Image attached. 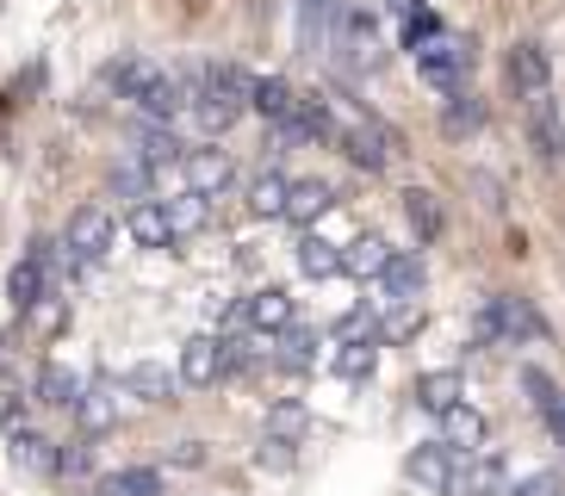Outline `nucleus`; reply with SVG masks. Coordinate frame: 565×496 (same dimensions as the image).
<instances>
[{"instance_id": "f257e3e1", "label": "nucleus", "mask_w": 565, "mask_h": 496, "mask_svg": "<svg viewBox=\"0 0 565 496\" xmlns=\"http://www.w3.org/2000/svg\"><path fill=\"white\" fill-rule=\"evenodd\" d=\"M249 94H255V82L236 63H205L200 82H193V106H186V112L200 118L205 137H224L236 118L249 112Z\"/></svg>"}, {"instance_id": "f03ea898", "label": "nucleus", "mask_w": 565, "mask_h": 496, "mask_svg": "<svg viewBox=\"0 0 565 496\" xmlns=\"http://www.w3.org/2000/svg\"><path fill=\"white\" fill-rule=\"evenodd\" d=\"M479 342H547V316L529 298H484L479 311Z\"/></svg>"}, {"instance_id": "7ed1b4c3", "label": "nucleus", "mask_w": 565, "mask_h": 496, "mask_svg": "<svg viewBox=\"0 0 565 496\" xmlns=\"http://www.w3.org/2000/svg\"><path fill=\"white\" fill-rule=\"evenodd\" d=\"M416 68H423L429 87H460L466 68H472V44H460L454 32H435V37L416 44Z\"/></svg>"}, {"instance_id": "20e7f679", "label": "nucleus", "mask_w": 565, "mask_h": 496, "mask_svg": "<svg viewBox=\"0 0 565 496\" xmlns=\"http://www.w3.org/2000/svg\"><path fill=\"white\" fill-rule=\"evenodd\" d=\"M460 465H466V453H454L448 441H423L411 460H404V478H411L416 490H429V496H448L454 478H460Z\"/></svg>"}, {"instance_id": "39448f33", "label": "nucleus", "mask_w": 565, "mask_h": 496, "mask_svg": "<svg viewBox=\"0 0 565 496\" xmlns=\"http://www.w3.org/2000/svg\"><path fill=\"white\" fill-rule=\"evenodd\" d=\"M503 75H510V87H515L522 99L547 94V87H553V56H547V44H534V37H522V44L510 50V63H503Z\"/></svg>"}, {"instance_id": "423d86ee", "label": "nucleus", "mask_w": 565, "mask_h": 496, "mask_svg": "<svg viewBox=\"0 0 565 496\" xmlns=\"http://www.w3.org/2000/svg\"><path fill=\"white\" fill-rule=\"evenodd\" d=\"M335 143H342V155H349V162L373 168V174L392 162V137H385L373 118H349V125H335Z\"/></svg>"}, {"instance_id": "0eeeda50", "label": "nucleus", "mask_w": 565, "mask_h": 496, "mask_svg": "<svg viewBox=\"0 0 565 496\" xmlns=\"http://www.w3.org/2000/svg\"><path fill=\"white\" fill-rule=\"evenodd\" d=\"M113 217L100 205H82V212H68V230H63V248H75L82 261H100L106 248H113Z\"/></svg>"}, {"instance_id": "6e6552de", "label": "nucleus", "mask_w": 565, "mask_h": 496, "mask_svg": "<svg viewBox=\"0 0 565 496\" xmlns=\"http://www.w3.org/2000/svg\"><path fill=\"white\" fill-rule=\"evenodd\" d=\"M231 373V342H217V335H193L181 347V379L186 385H217Z\"/></svg>"}, {"instance_id": "1a4fd4ad", "label": "nucleus", "mask_w": 565, "mask_h": 496, "mask_svg": "<svg viewBox=\"0 0 565 496\" xmlns=\"http://www.w3.org/2000/svg\"><path fill=\"white\" fill-rule=\"evenodd\" d=\"M125 230H131L137 248H174V217H168V198H137L131 217H125Z\"/></svg>"}, {"instance_id": "9d476101", "label": "nucleus", "mask_w": 565, "mask_h": 496, "mask_svg": "<svg viewBox=\"0 0 565 496\" xmlns=\"http://www.w3.org/2000/svg\"><path fill=\"white\" fill-rule=\"evenodd\" d=\"M454 496H510V465L498 453H466L460 478H454Z\"/></svg>"}, {"instance_id": "9b49d317", "label": "nucleus", "mask_w": 565, "mask_h": 496, "mask_svg": "<svg viewBox=\"0 0 565 496\" xmlns=\"http://www.w3.org/2000/svg\"><path fill=\"white\" fill-rule=\"evenodd\" d=\"M156 82H162V68H156L150 56H113V63L100 68V87H113L118 99H143Z\"/></svg>"}, {"instance_id": "f8f14e48", "label": "nucleus", "mask_w": 565, "mask_h": 496, "mask_svg": "<svg viewBox=\"0 0 565 496\" xmlns=\"http://www.w3.org/2000/svg\"><path fill=\"white\" fill-rule=\"evenodd\" d=\"M181 174H186V186H193V193H224V186L236 181V162L224 155V149H186Z\"/></svg>"}, {"instance_id": "ddd939ff", "label": "nucleus", "mask_w": 565, "mask_h": 496, "mask_svg": "<svg viewBox=\"0 0 565 496\" xmlns=\"http://www.w3.org/2000/svg\"><path fill=\"white\" fill-rule=\"evenodd\" d=\"M243 330H262V335H280L292 330V298L280 285H262V292L243 298Z\"/></svg>"}, {"instance_id": "4468645a", "label": "nucleus", "mask_w": 565, "mask_h": 496, "mask_svg": "<svg viewBox=\"0 0 565 496\" xmlns=\"http://www.w3.org/2000/svg\"><path fill=\"white\" fill-rule=\"evenodd\" d=\"M529 137H534V149H541V162H559L565 155V118H559V106H553V94L529 99Z\"/></svg>"}, {"instance_id": "2eb2a0df", "label": "nucleus", "mask_w": 565, "mask_h": 496, "mask_svg": "<svg viewBox=\"0 0 565 496\" xmlns=\"http://www.w3.org/2000/svg\"><path fill=\"white\" fill-rule=\"evenodd\" d=\"M335 50H342V56H349L354 68H373L380 63V56H373V19L366 13H342V25H335Z\"/></svg>"}, {"instance_id": "dca6fc26", "label": "nucleus", "mask_w": 565, "mask_h": 496, "mask_svg": "<svg viewBox=\"0 0 565 496\" xmlns=\"http://www.w3.org/2000/svg\"><path fill=\"white\" fill-rule=\"evenodd\" d=\"M416 403H423V410L429 416H448L454 403H466V379L460 373H423V379H416Z\"/></svg>"}, {"instance_id": "f3484780", "label": "nucleus", "mask_w": 565, "mask_h": 496, "mask_svg": "<svg viewBox=\"0 0 565 496\" xmlns=\"http://www.w3.org/2000/svg\"><path fill=\"white\" fill-rule=\"evenodd\" d=\"M385 261H392V242H385V236H354V242L342 248V273H354V280H380Z\"/></svg>"}, {"instance_id": "a211bd4d", "label": "nucleus", "mask_w": 565, "mask_h": 496, "mask_svg": "<svg viewBox=\"0 0 565 496\" xmlns=\"http://www.w3.org/2000/svg\"><path fill=\"white\" fill-rule=\"evenodd\" d=\"M7 453H13V465H25V472H56V446L44 441V434L19 429V422H7Z\"/></svg>"}, {"instance_id": "6ab92c4d", "label": "nucleus", "mask_w": 565, "mask_h": 496, "mask_svg": "<svg viewBox=\"0 0 565 496\" xmlns=\"http://www.w3.org/2000/svg\"><path fill=\"white\" fill-rule=\"evenodd\" d=\"M441 441H448L454 453H479L484 446V416L472 410V403H454V410L441 416Z\"/></svg>"}, {"instance_id": "aec40b11", "label": "nucleus", "mask_w": 565, "mask_h": 496, "mask_svg": "<svg viewBox=\"0 0 565 496\" xmlns=\"http://www.w3.org/2000/svg\"><path fill=\"white\" fill-rule=\"evenodd\" d=\"M330 205H335L330 181H292V193H286V217H292V224H317Z\"/></svg>"}, {"instance_id": "412c9836", "label": "nucleus", "mask_w": 565, "mask_h": 496, "mask_svg": "<svg viewBox=\"0 0 565 496\" xmlns=\"http://www.w3.org/2000/svg\"><path fill=\"white\" fill-rule=\"evenodd\" d=\"M335 379H349V385H361V379H373V366H380V335H361V342H342L335 347Z\"/></svg>"}, {"instance_id": "4be33fe9", "label": "nucleus", "mask_w": 565, "mask_h": 496, "mask_svg": "<svg viewBox=\"0 0 565 496\" xmlns=\"http://www.w3.org/2000/svg\"><path fill=\"white\" fill-rule=\"evenodd\" d=\"M7 298H13V311H25V304H38L44 298V255H25V261H13V273H7Z\"/></svg>"}, {"instance_id": "5701e85b", "label": "nucleus", "mask_w": 565, "mask_h": 496, "mask_svg": "<svg viewBox=\"0 0 565 496\" xmlns=\"http://www.w3.org/2000/svg\"><path fill=\"white\" fill-rule=\"evenodd\" d=\"M32 391H38V403H51V410H75V403H82V379H75L68 366H44Z\"/></svg>"}, {"instance_id": "b1692460", "label": "nucleus", "mask_w": 565, "mask_h": 496, "mask_svg": "<svg viewBox=\"0 0 565 496\" xmlns=\"http://www.w3.org/2000/svg\"><path fill=\"white\" fill-rule=\"evenodd\" d=\"M274 366H286V373H311L317 366V335L311 330H280L274 335Z\"/></svg>"}, {"instance_id": "393cba45", "label": "nucleus", "mask_w": 565, "mask_h": 496, "mask_svg": "<svg viewBox=\"0 0 565 496\" xmlns=\"http://www.w3.org/2000/svg\"><path fill=\"white\" fill-rule=\"evenodd\" d=\"M380 285H385V298H392V304H398V298H416V292H423V261L392 248V261H385Z\"/></svg>"}, {"instance_id": "a878e982", "label": "nucleus", "mask_w": 565, "mask_h": 496, "mask_svg": "<svg viewBox=\"0 0 565 496\" xmlns=\"http://www.w3.org/2000/svg\"><path fill=\"white\" fill-rule=\"evenodd\" d=\"M168 217H174V236H200L212 224V193H193L186 186L181 198H168Z\"/></svg>"}, {"instance_id": "bb28decb", "label": "nucleus", "mask_w": 565, "mask_h": 496, "mask_svg": "<svg viewBox=\"0 0 565 496\" xmlns=\"http://www.w3.org/2000/svg\"><path fill=\"white\" fill-rule=\"evenodd\" d=\"M100 496H162V472L156 465H125V472L100 478Z\"/></svg>"}, {"instance_id": "cd10ccee", "label": "nucleus", "mask_w": 565, "mask_h": 496, "mask_svg": "<svg viewBox=\"0 0 565 496\" xmlns=\"http://www.w3.org/2000/svg\"><path fill=\"white\" fill-rule=\"evenodd\" d=\"M299 273L305 280H335V273H342V248L323 242V236H305L299 242Z\"/></svg>"}, {"instance_id": "c85d7f7f", "label": "nucleus", "mask_w": 565, "mask_h": 496, "mask_svg": "<svg viewBox=\"0 0 565 496\" xmlns=\"http://www.w3.org/2000/svg\"><path fill=\"white\" fill-rule=\"evenodd\" d=\"M286 193H292L286 174H255L249 181V212L255 217H286Z\"/></svg>"}, {"instance_id": "c756f323", "label": "nucleus", "mask_w": 565, "mask_h": 496, "mask_svg": "<svg viewBox=\"0 0 565 496\" xmlns=\"http://www.w3.org/2000/svg\"><path fill=\"white\" fill-rule=\"evenodd\" d=\"M19 316H25V330H32V335H56V330H68V298L63 292H44L38 304H25Z\"/></svg>"}, {"instance_id": "7c9ffc66", "label": "nucleus", "mask_w": 565, "mask_h": 496, "mask_svg": "<svg viewBox=\"0 0 565 496\" xmlns=\"http://www.w3.org/2000/svg\"><path fill=\"white\" fill-rule=\"evenodd\" d=\"M267 434H280V441H292V446H299L305 434H311V410H305L299 397H286V403H274V410H267Z\"/></svg>"}, {"instance_id": "2f4dec72", "label": "nucleus", "mask_w": 565, "mask_h": 496, "mask_svg": "<svg viewBox=\"0 0 565 496\" xmlns=\"http://www.w3.org/2000/svg\"><path fill=\"white\" fill-rule=\"evenodd\" d=\"M404 217H411V230L423 236V242L441 236V205H435V193H404Z\"/></svg>"}, {"instance_id": "473e14b6", "label": "nucleus", "mask_w": 565, "mask_h": 496, "mask_svg": "<svg viewBox=\"0 0 565 496\" xmlns=\"http://www.w3.org/2000/svg\"><path fill=\"white\" fill-rule=\"evenodd\" d=\"M125 391L143 397V403H168V373L156 360H143V366H131V373H125Z\"/></svg>"}, {"instance_id": "72a5a7b5", "label": "nucleus", "mask_w": 565, "mask_h": 496, "mask_svg": "<svg viewBox=\"0 0 565 496\" xmlns=\"http://www.w3.org/2000/svg\"><path fill=\"white\" fill-rule=\"evenodd\" d=\"M75 416H82L87 429L100 434V429H113V416H118V403H113V385H94V391H82V403H75Z\"/></svg>"}, {"instance_id": "f704fd0d", "label": "nucleus", "mask_w": 565, "mask_h": 496, "mask_svg": "<svg viewBox=\"0 0 565 496\" xmlns=\"http://www.w3.org/2000/svg\"><path fill=\"white\" fill-rule=\"evenodd\" d=\"M416 330H423V311H416V298H398V304L385 311V323H380L385 342H411Z\"/></svg>"}, {"instance_id": "c9c22d12", "label": "nucleus", "mask_w": 565, "mask_h": 496, "mask_svg": "<svg viewBox=\"0 0 565 496\" xmlns=\"http://www.w3.org/2000/svg\"><path fill=\"white\" fill-rule=\"evenodd\" d=\"M441 125H448L454 137H460V131H479V125H484V106H479L472 94H454V106H448V118H441Z\"/></svg>"}, {"instance_id": "e433bc0d", "label": "nucleus", "mask_w": 565, "mask_h": 496, "mask_svg": "<svg viewBox=\"0 0 565 496\" xmlns=\"http://www.w3.org/2000/svg\"><path fill=\"white\" fill-rule=\"evenodd\" d=\"M510 496H565V478H559V472H529Z\"/></svg>"}, {"instance_id": "4c0bfd02", "label": "nucleus", "mask_w": 565, "mask_h": 496, "mask_svg": "<svg viewBox=\"0 0 565 496\" xmlns=\"http://www.w3.org/2000/svg\"><path fill=\"white\" fill-rule=\"evenodd\" d=\"M335 335H342V342H361V335H380V323H373V316H366V311H349V316H342V330H335Z\"/></svg>"}, {"instance_id": "58836bf2", "label": "nucleus", "mask_w": 565, "mask_h": 496, "mask_svg": "<svg viewBox=\"0 0 565 496\" xmlns=\"http://www.w3.org/2000/svg\"><path fill=\"white\" fill-rule=\"evenodd\" d=\"M541 416H547V429H553V441L565 446V391L553 397V403H547V410H541Z\"/></svg>"}, {"instance_id": "ea45409f", "label": "nucleus", "mask_w": 565, "mask_h": 496, "mask_svg": "<svg viewBox=\"0 0 565 496\" xmlns=\"http://www.w3.org/2000/svg\"><path fill=\"white\" fill-rule=\"evenodd\" d=\"M113 186H118V193H143L150 181H143V168H118V174H113Z\"/></svg>"}, {"instance_id": "a19ab883", "label": "nucleus", "mask_w": 565, "mask_h": 496, "mask_svg": "<svg viewBox=\"0 0 565 496\" xmlns=\"http://www.w3.org/2000/svg\"><path fill=\"white\" fill-rule=\"evenodd\" d=\"M168 460H174V465H205V446H200V441H181Z\"/></svg>"}, {"instance_id": "79ce46f5", "label": "nucleus", "mask_w": 565, "mask_h": 496, "mask_svg": "<svg viewBox=\"0 0 565 496\" xmlns=\"http://www.w3.org/2000/svg\"><path fill=\"white\" fill-rule=\"evenodd\" d=\"M392 13H398V19H416V13H423V0H392Z\"/></svg>"}]
</instances>
